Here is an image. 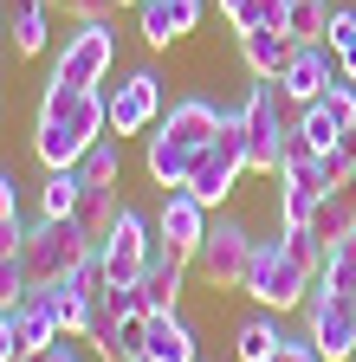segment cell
Here are the masks:
<instances>
[{
  "mask_svg": "<svg viewBox=\"0 0 356 362\" xmlns=\"http://www.w3.org/2000/svg\"><path fill=\"white\" fill-rule=\"evenodd\" d=\"M104 129H110V98L98 84H59V78H46L39 123H33V156L46 168H71Z\"/></svg>",
  "mask_w": 356,
  "mask_h": 362,
  "instance_id": "6da1fadb",
  "label": "cell"
},
{
  "mask_svg": "<svg viewBox=\"0 0 356 362\" xmlns=\"http://www.w3.org/2000/svg\"><path fill=\"white\" fill-rule=\"evenodd\" d=\"M311 285H318V259L292 252V240H259L253 272H246V298H259L265 310H304Z\"/></svg>",
  "mask_w": 356,
  "mask_h": 362,
  "instance_id": "7a4b0ae2",
  "label": "cell"
},
{
  "mask_svg": "<svg viewBox=\"0 0 356 362\" xmlns=\"http://www.w3.org/2000/svg\"><path fill=\"white\" fill-rule=\"evenodd\" d=\"M91 240L78 233V220H52L39 214L20 240V265H26V285H59V279H78L84 265H91Z\"/></svg>",
  "mask_w": 356,
  "mask_h": 362,
  "instance_id": "3957f363",
  "label": "cell"
},
{
  "mask_svg": "<svg viewBox=\"0 0 356 362\" xmlns=\"http://www.w3.org/2000/svg\"><path fill=\"white\" fill-rule=\"evenodd\" d=\"M240 136H246V168L253 175H279L285 168V143H292V123H285V90L272 78H259L240 104Z\"/></svg>",
  "mask_w": 356,
  "mask_h": 362,
  "instance_id": "277c9868",
  "label": "cell"
},
{
  "mask_svg": "<svg viewBox=\"0 0 356 362\" xmlns=\"http://www.w3.org/2000/svg\"><path fill=\"white\" fill-rule=\"evenodd\" d=\"M240 175H246V136H240V110H227L220 117V129H214V143L195 156V168H188V194L201 201V207H220L234 188H240Z\"/></svg>",
  "mask_w": 356,
  "mask_h": 362,
  "instance_id": "5b68a950",
  "label": "cell"
},
{
  "mask_svg": "<svg viewBox=\"0 0 356 362\" xmlns=\"http://www.w3.org/2000/svg\"><path fill=\"white\" fill-rule=\"evenodd\" d=\"M253 252H259V240L246 233V226H240V220H220V226H207V240H201V252H195V272H201L214 291H246Z\"/></svg>",
  "mask_w": 356,
  "mask_h": 362,
  "instance_id": "8992f818",
  "label": "cell"
},
{
  "mask_svg": "<svg viewBox=\"0 0 356 362\" xmlns=\"http://www.w3.org/2000/svg\"><path fill=\"white\" fill-rule=\"evenodd\" d=\"M304 337L318 343L324 362H356V298L311 285V298H304Z\"/></svg>",
  "mask_w": 356,
  "mask_h": 362,
  "instance_id": "52a82bcc",
  "label": "cell"
},
{
  "mask_svg": "<svg viewBox=\"0 0 356 362\" xmlns=\"http://www.w3.org/2000/svg\"><path fill=\"white\" fill-rule=\"evenodd\" d=\"M156 252H162V246H156V226H149L137 207H123L117 226H110V240L98 246V265H104V279H110V285H137L143 272H149Z\"/></svg>",
  "mask_w": 356,
  "mask_h": 362,
  "instance_id": "ba28073f",
  "label": "cell"
},
{
  "mask_svg": "<svg viewBox=\"0 0 356 362\" xmlns=\"http://www.w3.org/2000/svg\"><path fill=\"white\" fill-rule=\"evenodd\" d=\"M117 65V33L104 20H78V33H65V52L52 59L59 84H104Z\"/></svg>",
  "mask_w": 356,
  "mask_h": 362,
  "instance_id": "9c48e42d",
  "label": "cell"
},
{
  "mask_svg": "<svg viewBox=\"0 0 356 362\" xmlns=\"http://www.w3.org/2000/svg\"><path fill=\"white\" fill-rule=\"evenodd\" d=\"M201 240H207V207H201L188 188H168V194H162V214H156V246H162L168 259L195 265Z\"/></svg>",
  "mask_w": 356,
  "mask_h": 362,
  "instance_id": "30bf717a",
  "label": "cell"
},
{
  "mask_svg": "<svg viewBox=\"0 0 356 362\" xmlns=\"http://www.w3.org/2000/svg\"><path fill=\"white\" fill-rule=\"evenodd\" d=\"M337 78H343V71H337V52H331L324 39H304L298 52H292V65H285L272 84L285 90V104H292V110H304V104H318Z\"/></svg>",
  "mask_w": 356,
  "mask_h": 362,
  "instance_id": "8fae6325",
  "label": "cell"
},
{
  "mask_svg": "<svg viewBox=\"0 0 356 362\" xmlns=\"http://www.w3.org/2000/svg\"><path fill=\"white\" fill-rule=\"evenodd\" d=\"M162 110V78L156 71H130L117 90H110V136H137L149 129Z\"/></svg>",
  "mask_w": 356,
  "mask_h": 362,
  "instance_id": "7c38bea8",
  "label": "cell"
},
{
  "mask_svg": "<svg viewBox=\"0 0 356 362\" xmlns=\"http://www.w3.org/2000/svg\"><path fill=\"white\" fill-rule=\"evenodd\" d=\"M137 20L149 45H175L201 26V0H137Z\"/></svg>",
  "mask_w": 356,
  "mask_h": 362,
  "instance_id": "4fadbf2b",
  "label": "cell"
},
{
  "mask_svg": "<svg viewBox=\"0 0 356 362\" xmlns=\"http://www.w3.org/2000/svg\"><path fill=\"white\" fill-rule=\"evenodd\" d=\"M220 117H227V110H214L207 98H182V104H168V117H162L156 129L175 136L182 149H207V143H214V129H220Z\"/></svg>",
  "mask_w": 356,
  "mask_h": 362,
  "instance_id": "5bb4252c",
  "label": "cell"
},
{
  "mask_svg": "<svg viewBox=\"0 0 356 362\" xmlns=\"http://www.w3.org/2000/svg\"><path fill=\"white\" fill-rule=\"evenodd\" d=\"M292 52H298V39L285 26H253V33H240V59H246L253 78H279L292 65Z\"/></svg>",
  "mask_w": 356,
  "mask_h": 362,
  "instance_id": "9a60e30c",
  "label": "cell"
},
{
  "mask_svg": "<svg viewBox=\"0 0 356 362\" xmlns=\"http://www.w3.org/2000/svg\"><path fill=\"white\" fill-rule=\"evenodd\" d=\"M33 291H39V304L52 310L59 337H84V324H91V291H84L78 279H59V285H33Z\"/></svg>",
  "mask_w": 356,
  "mask_h": 362,
  "instance_id": "2e32d148",
  "label": "cell"
},
{
  "mask_svg": "<svg viewBox=\"0 0 356 362\" xmlns=\"http://www.w3.org/2000/svg\"><path fill=\"white\" fill-rule=\"evenodd\" d=\"M137 362H195V330H188L175 310L149 317V330H143V356H137Z\"/></svg>",
  "mask_w": 356,
  "mask_h": 362,
  "instance_id": "e0dca14e",
  "label": "cell"
},
{
  "mask_svg": "<svg viewBox=\"0 0 356 362\" xmlns=\"http://www.w3.org/2000/svg\"><path fill=\"white\" fill-rule=\"evenodd\" d=\"M0 26H13V52L20 59H39L46 52V0H0Z\"/></svg>",
  "mask_w": 356,
  "mask_h": 362,
  "instance_id": "ac0fdd59",
  "label": "cell"
},
{
  "mask_svg": "<svg viewBox=\"0 0 356 362\" xmlns=\"http://www.w3.org/2000/svg\"><path fill=\"white\" fill-rule=\"evenodd\" d=\"M182 259H168V252H156L149 259V272L137 279V298H143V310L149 317H162V310H175V298H182Z\"/></svg>",
  "mask_w": 356,
  "mask_h": 362,
  "instance_id": "d6986e66",
  "label": "cell"
},
{
  "mask_svg": "<svg viewBox=\"0 0 356 362\" xmlns=\"http://www.w3.org/2000/svg\"><path fill=\"white\" fill-rule=\"evenodd\" d=\"M195 156H201V149H182L175 136H162V129H156L143 162H149V181H156V188L168 194V188H188V168H195Z\"/></svg>",
  "mask_w": 356,
  "mask_h": 362,
  "instance_id": "ffe728a7",
  "label": "cell"
},
{
  "mask_svg": "<svg viewBox=\"0 0 356 362\" xmlns=\"http://www.w3.org/2000/svg\"><path fill=\"white\" fill-rule=\"evenodd\" d=\"M117 214H123L117 188H78V207H71V220H78V233L91 240V246H104V240H110Z\"/></svg>",
  "mask_w": 356,
  "mask_h": 362,
  "instance_id": "44dd1931",
  "label": "cell"
},
{
  "mask_svg": "<svg viewBox=\"0 0 356 362\" xmlns=\"http://www.w3.org/2000/svg\"><path fill=\"white\" fill-rule=\"evenodd\" d=\"M7 324H13V337H20V356L26 349H39V343H52L59 337V324H52V310L39 304V291H26L20 304H7Z\"/></svg>",
  "mask_w": 356,
  "mask_h": 362,
  "instance_id": "7402d4cb",
  "label": "cell"
},
{
  "mask_svg": "<svg viewBox=\"0 0 356 362\" xmlns=\"http://www.w3.org/2000/svg\"><path fill=\"white\" fill-rule=\"evenodd\" d=\"M71 175H78V188H117V175H123V149L110 143V136H98V143L71 162Z\"/></svg>",
  "mask_w": 356,
  "mask_h": 362,
  "instance_id": "603a6c76",
  "label": "cell"
},
{
  "mask_svg": "<svg viewBox=\"0 0 356 362\" xmlns=\"http://www.w3.org/2000/svg\"><path fill=\"white\" fill-rule=\"evenodd\" d=\"M292 136H298L311 156H324V149H337V143H343V123H337L324 104H304V110H298V123H292Z\"/></svg>",
  "mask_w": 356,
  "mask_h": 362,
  "instance_id": "cb8c5ba5",
  "label": "cell"
},
{
  "mask_svg": "<svg viewBox=\"0 0 356 362\" xmlns=\"http://www.w3.org/2000/svg\"><path fill=\"white\" fill-rule=\"evenodd\" d=\"M279 343H285V330L272 324V317H246V324L234 330V356H240V362H265Z\"/></svg>",
  "mask_w": 356,
  "mask_h": 362,
  "instance_id": "d4e9b609",
  "label": "cell"
},
{
  "mask_svg": "<svg viewBox=\"0 0 356 362\" xmlns=\"http://www.w3.org/2000/svg\"><path fill=\"white\" fill-rule=\"evenodd\" d=\"M318 285H324V291L356 298V233H350V240H337V246L324 252V265H318Z\"/></svg>",
  "mask_w": 356,
  "mask_h": 362,
  "instance_id": "484cf974",
  "label": "cell"
},
{
  "mask_svg": "<svg viewBox=\"0 0 356 362\" xmlns=\"http://www.w3.org/2000/svg\"><path fill=\"white\" fill-rule=\"evenodd\" d=\"M71 207H78V175L71 168H46V181H39V214L71 220Z\"/></svg>",
  "mask_w": 356,
  "mask_h": 362,
  "instance_id": "4316f807",
  "label": "cell"
},
{
  "mask_svg": "<svg viewBox=\"0 0 356 362\" xmlns=\"http://www.w3.org/2000/svg\"><path fill=\"white\" fill-rule=\"evenodd\" d=\"M285 33H292L298 45H304V39H324V33H331V0H292Z\"/></svg>",
  "mask_w": 356,
  "mask_h": 362,
  "instance_id": "83f0119b",
  "label": "cell"
},
{
  "mask_svg": "<svg viewBox=\"0 0 356 362\" xmlns=\"http://www.w3.org/2000/svg\"><path fill=\"white\" fill-rule=\"evenodd\" d=\"M292 20V0H246L234 13V33H253V26H285Z\"/></svg>",
  "mask_w": 356,
  "mask_h": 362,
  "instance_id": "f1b7e54d",
  "label": "cell"
},
{
  "mask_svg": "<svg viewBox=\"0 0 356 362\" xmlns=\"http://www.w3.org/2000/svg\"><path fill=\"white\" fill-rule=\"evenodd\" d=\"M311 207H318V194H311V188H298V181H279V220H285V226H304Z\"/></svg>",
  "mask_w": 356,
  "mask_h": 362,
  "instance_id": "f546056e",
  "label": "cell"
},
{
  "mask_svg": "<svg viewBox=\"0 0 356 362\" xmlns=\"http://www.w3.org/2000/svg\"><path fill=\"white\" fill-rule=\"evenodd\" d=\"M33 285H26V265H20V252H0V304H20Z\"/></svg>",
  "mask_w": 356,
  "mask_h": 362,
  "instance_id": "4dcf8cb0",
  "label": "cell"
},
{
  "mask_svg": "<svg viewBox=\"0 0 356 362\" xmlns=\"http://www.w3.org/2000/svg\"><path fill=\"white\" fill-rule=\"evenodd\" d=\"M324 45H331V52H356V7H337V13H331Z\"/></svg>",
  "mask_w": 356,
  "mask_h": 362,
  "instance_id": "1f68e13d",
  "label": "cell"
},
{
  "mask_svg": "<svg viewBox=\"0 0 356 362\" xmlns=\"http://www.w3.org/2000/svg\"><path fill=\"white\" fill-rule=\"evenodd\" d=\"M265 362H324V356H318V343H311V337H285Z\"/></svg>",
  "mask_w": 356,
  "mask_h": 362,
  "instance_id": "d6a6232c",
  "label": "cell"
},
{
  "mask_svg": "<svg viewBox=\"0 0 356 362\" xmlns=\"http://www.w3.org/2000/svg\"><path fill=\"white\" fill-rule=\"evenodd\" d=\"M78 337H52V343H39V349H26L20 362H78V349H71Z\"/></svg>",
  "mask_w": 356,
  "mask_h": 362,
  "instance_id": "836d02e7",
  "label": "cell"
},
{
  "mask_svg": "<svg viewBox=\"0 0 356 362\" xmlns=\"http://www.w3.org/2000/svg\"><path fill=\"white\" fill-rule=\"evenodd\" d=\"M59 7H65L71 20H110V13L123 7V0H59Z\"/></svg>",
  "mask_w": 356,
  "mask_h": 362,
  "instance_id": "e575fe53",
  "label": "cell"
},
{
  "mask_svg": "<svg viewBox=\"0 0 356 362\" xmlns=\"http://www.w3.org/2000/svg\"><path fill=\"white\" fill-rule=\"evenodd\" d=\"M13 214H20V181L0 168V220H13Z\"/></svg>",
  "mask_w": 356,
  "mask_h": 362,
  "instance_id": "d590c367",
  "label": "cell"
},
{
  "mask_svg": "<svg viewBox=\"0 0 356 362\" xmlns=\"http://www.w3.org/2000/svg\"><path fill=\"white\" fill-rule=\"evenodd\" d=\"M20 240H26V220H20V214L0 220V252H20Z\"/></svg>",
  "mask_w": 356,
  "mask_h": 362,
  "instance_id": "8d00e7d4",
  "label": "cell"
},
{
  "mask_svg": "<svg viewBox=\"0 0 356 362\" xmlns=\"http://www.w3.org/2000/svg\"><path fill=\"white\" fill-rule=\"evenodd\" d=\"M0 362H20V337H13V324H7V310H0Z\"/></svg>",
  "mask_w": 356,
  "mask_h": 362,
  "instance_id": "74e56055",
  "label": "cell"
},
{
  "mask_svg": "<svg viewBox=\"0 0 356 362\" xmlns=\"http://www.w3.org/2000/svg\"><path fill=\"white\" fill-rule=\"evenodd\" d=\"M240 7H246V0H220V13H227V20H234V13H240Z\"/></svg>",
  "mask_w": 356,
  "mask_h": 362,
  "instance_id": "f35d334b",
  "label": "cell"
},
{
  "mask_svg": "<svg viewBox=\"0 0 356 362\" xmlns=\"http://www.w3.org/2000/svg\"><path fill=\"white\" fill-rule=\"evenodd\" d=\"M123 7H137V0H123Z\"/></svg>",
  "mask_w": 356,
  "mask_h": 362,
  "instance_id": "ab89813d",
  "label": "cell"
},
{
  "mask_svg": "<svg viewBox=\"0 0 356 362\" xmlns=\"http://www.w3.org/2000/svg\"><path fill=\"white\" fill-rule=\"evenodd\" d=\"M0 310H7V304H0Z\"/></svg>",
  "mask_w": 356,
  "mask_h": 362,
  "instance_id": "60d3db41",
  "label": "cell"
}]
</instances>
